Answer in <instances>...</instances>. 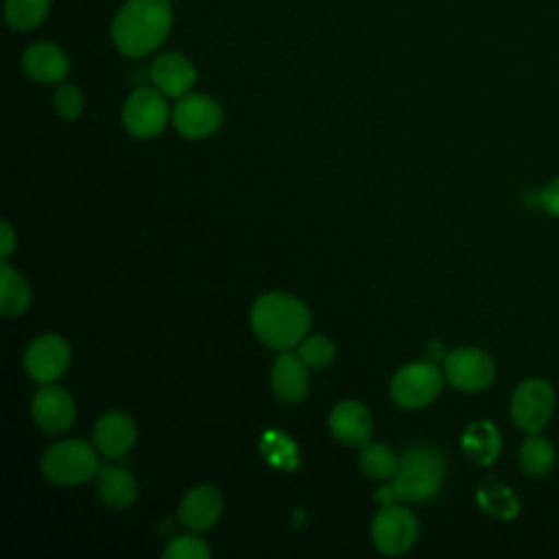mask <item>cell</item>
Instances as JSON below:
<instances>
[{
    "label": "cell",
    "mask_w": 559,
    "mask_h": 559,
    "mask_svg": "<svg viewBox=\"0 0 559 559\" xmlns=\"http://www.w3.org/2000/svg\"><path fill=\"white\" fill-rule=\"evenodd\" d=\"M68 367H70V347L57 334L37 336L26 347L24 369L39 384H50L59 380Z\"/></svg>",
    "instance_id": "cell-11"
},
{
    "label": "cell",
    "mask_w": 559,
    "mask_h": 559,
    "mask_svg": "<svg viewBox=\"0 0 559 559\" xmlns=\"http://www.w3.org/2000/svg\"><path fill=\"white\" fill-rule=\"evenodd\" d=\"M445 478V456L439 448L428 443L408 445L402 456L395 476L389 485L376 491L380 504L389 502H424L430 500Z\"/></svg>",
    "instance_id": "cell-2"
},
{
    "label": "cell",
    "mask_w": 559,
    "mask_h": 559,
    "mask_svg": "<svg viewBox=\"0 0 559 559\" xmlns=\"http://www.w3.org/2000/svg\"><path fill=\"white\" fill-rule=\"evenodd\" d=\"M173 31L168 0H124L111 20V41L131 59L155 52Z\"/></svg>",
    "instance_id": "cell-1"
},
{
    "label": "cell",
    "mask_w": 559,
    "mask_h": 559,
    "mask_svg": "<svg viewBox=\"0 0 559 559\" xmlns=\"http://www.w3.org/2000/svg\"><path fill=\"white\" fill-rule=\"evenodd\" d=\"M443 386V376L432 360L408 362L391 380V397L402 408H421L430 404Z\"/></svg>",
    "instance_id": "cell-6"
},
{
    "label": "cell",
    "mask_w": 559,
    "mask_h": 559,
    "mask_svg": "<svg viewBox=\"0 0 559 559\" xmlns=\"http://www.w3.org/2000/svg\"><path fill=\"white\" fill-rule=\"evenodd\" d=\"M148 76L153 87H157L164 96L181 98L190 94L192 85L197 83V68L186 55L170 50L153 59Z\"/></svg>",
    "instance_id": "cell-13"
},
{
    "label": "cell",
    "mask_w": 559,
    "mask_h": 559,
    "mask_svg": "<svg viewBox=\"0 0 559 559\" xmlns=\"http://www.w3.org/2000/svg\"><path fill=\"white\" fill-rule=\"evenodd\" d=\"M164 557L166 559H205V557H210V548L201 537L181 535V537L168 542Z\"/></svg>",
    "instance_id": "cell-28"
},
{
    "label": "cell",
    "mask_w": 559,
    "mask_h": 559,
    "mask_svg": "<svg viewBox=\"0 0 559 559\" xmlns=\"http://www.w3.org/2000/svg\"><path fill=\"white\" fill-rule=\"evenodd\" d=\"M57 114L66 120H76L83 114V92L72 83H61L52 96Z\"/></svg>",
    "instance_id": "cell-27"
},
{
    "label": "cell",
    "mask_w": 559,
    "mask_h": 559,
    "mask_svg": "<svg viewBox=\"0 0 559 559\" xmlns=\"http://www.w3.org/2000/svg\"><path fill=\"white\" fill-rule=\"evenodd\" d=\"M539 201H542V207L552 214V216H559V177H555L552 181H548L542 192H539Z\"/></svg>",
    "instance_id": "cell-29"
},
{
    "label": "cell",
    "mask_w": 559,
    "mask_h": 559,
    "mask_svg": "<svg viewBox=\"0 0 559 559\" xmlns=\"http://www.w3.org/2000/svg\"><path fill=\"white\" fill-rule=\"evenodd\" d=\"M251 325L262 343L286 352L308 334L310 310L288 293H264L251 308Z\"/></svg>",
    "instance_id": "cell-3"
},
{
    "label": "cell",
    "mask_w": 559,
    "mask_h": 559,
    "mask_svg": "<svg viewBox=\"0 0 559 559\" xmlns=\"http://www.w3.org/2000/svg\"><path fill=\"white\" fill-rule=\"evenodd\" d=\"M31 304V288L22 273L7 260L0 266V312L4 317L22 314Z\"/></svg>",
    "instance_id": "cell-21"
},
{
    "label": "cell",
    "mask_w": 559,
    "mask_h": 559,
    "mask_svg": "<svg viewBox=\"0 0 559 559\" xmlns=\"http://www.w3.org/2000/svg\"><path fill=\"white\" fill-rule=\"evenodd\" d=\"M22 70L35 83H63L70 74V57L52 41H35L22 52Z\"/></svg>",
    "instance_id": "cell-14"
},
{
    "label": "cell",
    "mask_w": 559,
    "mask_h": 559,
    "mask_svg": "<svg viewBox=\"0 0 559 559\" xmlns=\"http://www.w3.org/2000/svg\"><path fill=\"white\" fill-rule=\"evenodd\" d=\"M96 480H98L100 500L114 509H127L138 498V483L122 467H116V465L100 467L96 474Z\"/></svg>",
    "instance_id": "cell-20"
},
{
    "label": "cell",
    "mask_w": 559,
    "mask_h": 559,
    "mask_svg": "<svg viewBox=\"0 0 559 559\" xmlns=\"http://www.w3.org/2000/svg\"><path fill=\"white\" fill-rule=\"evenodd\" d=\"M478 504L483 511H487L493 518L500 520H513L520 513V500L518 496L511 491L509 485L489 478L478 487Z\"/></svg>",
    "instance_id": "cell-23"
},
{
    "label": "cell",
    "mask_w": 559,
    "mask_h": 559,
    "mask_svg": "<svg viewBox=\"0 0 559 559\" xmlns=\"http://www.w3.org/2000/svg\"><path fill=\"white\" fill-rule=\"evenodd\" d=\"M100 461L96 450L83 439L52 443L41 456V472L55 485H79L96 476Z\"/></svg>",
    "instance_id": "cell-4"
},
{
    "label": "cell",
    "mask_w": 559,
    "mask_h": 559,
    "mask_svg": "<svg viewBox=\"0 0 559 559\" xmlns=\"http://www.w3.org/2000/svg\"><path fill=\"white\" fill-rule=\"evenodd\" d=\"M555 445L539 432H528V437L520 445V465L533 478L550 474V469L555 467Z\"/></svg>",
    "instance_id": "cell-22"
},
{
    "label": "cell",
    "mask_w": 559,
    "mask_h": 559,
    "mask_svg": "<svg viewBox=\"0 0 559 559\" xmlns=\"http://www.w3.org/2000/svg\"><path fill=\"white\" fill-rule=\"evenodd\" d=\"M166 98L168 96H164L157 87L133 90L122 105L124 129L140 140L155 138L157 133H162L170 116Z\"/></svg>",
    "instance_id": "cell-7"
},
{
    "label": "cell",
    "mask_w": 559,
    "mask_h": 559,
    "mask_svg": "<svg viewBox=\"0 0 559 559\" xmlns=\"http://www.w3.org/2000/svg\"><path fill=\"white\" fill-rule=\"evenodd\" d=\"M445 380L465 393L483 391L491 384L496 376V365L491 356L478 347L452 349L443 360Z\"/></svg>",
    "instance_id": "cell-9"
},
{
    "label": "cell",
    "mask_w": 559,
    "mask_h": 559,
    "mask_svg": "<svg viewBox=\"0 0 559 559\" xmlns=\"http://www.w3.org/2000/svg\"><path fill=\"white\" fill-rule=\"evenodd\" d=\"M271 384L282 402H301L308 393V367L297 354L282 352L271 371Z\"/></svg>",
    "instance_id": "cell-18"
},
{
    "label": "cell",
    "mask_w": 559,
    "mask_h": 559,
    "mask_svg": "<svg viewBox=\"0 0 559 559\" xmlns=\"http://www.w3.org/2000/svg\"><path fill=\"white\" fill-rule=\"evenodd\" d=\"M13 249H15V231H13L11 223L2 221V225H0V258H2V262L13 253Z\"/></svg>",
    "instance_id": "cell-30"
},
{
    "label": "cell",
    "mask_w": 559,
    "mask_h": 559,
    "mask_svg": "<svg viewBox=\"0 0 559 559\" xmlns=\"http://www.w3.org/2000/svg\"><path fill=\"white\" fill-rule=\"evenodd\" d=\"M400 465V456L384 443H365L360 452V469L376 480L393 478Z\"/></svg>",
    "instance_id": "cell-25"
},
{
    "label": "cell",
    "mask_w": 559,
    "mask_h": 559,
    "mask_svg": "<svg viewBox=\"0 0 559 559\" xmlns=\"http://www.w3.org/2000/svg\"><path fill=\"white\" fill-rule=\"evenodd\" d=\"M223 120L221 105L207 94H186L177 98L173 109L175 129L188 140H201L212 135Z\"/></svg>",
    "instance_id": "cell-10"
},
{
    "label": "cell",
    "mask_w": 559,
    "mask_h": 559,
    "mask_svg": "<svg viewBox=\"0 0 559 559\" xmlns=\"http://www.w3.org/2000/svg\"><path fill=\"white\" fill-rule=\"evenodd\" d=\"M52 0H4V22L15 33L37 28L50 13Z\"/></svg>",
    "instance_id": "cell-24"
},
{
    "label": "cell",
    "mask_w": 559,
    "mask_h": 559,
    "mask_svg": "<svg viewBox=\"0 0 559 559\" xmlns=\"http://www.w3.org/2000/svg\"><path fill=\"white\" fill-rule=\"evenodd\" d=\"M94 445L100 454L116 459L127 454L138 437V428L135 421L120 411H109L105 415H100L94 424Z\"/></svg>",
    "instance_id": "cell-15"
},
{
    "label": "cell",
    "mask_w": 559,
    "mask_h": 559,
    "mask_svg": "<svg viewBox=\"0 0 559 559\" xmlns=\"http://www.w3.org/2000/svg\"><path fill=\"white\" fill-rule=\"evenodd\" d=\"M500 445V432L491 421H474L461 437L465 456L480 467H487L498 459Z\"/></svg>",
    "instance_id": "cell-19"
},
{
    "label": "cell",
    "mask_w": 559,
    "mask_h": 559,
    "mask_svg": "<svg viewBox=\"0 0 559 559\" xmlns=\"http://www.w3.org/2000/svg\"><path fill=\"white\" fill-rule=\"evenodd\" d=\"M168 2H170V4H173V2H179V0H168Z\"/></svg>",
    "instance_id": "cell-31"
},
{
    "label": "cell",
    "mask_w": 559,
    "mask_h": 559,
    "mask_svg": "<svg viewBox=\"0 0 559 559\" xmlns=\"http://www.w3.org/2000/svg\"><path fill=\"white\" fill-rule=\"evenodd\" d=\"M179 520L186 528L203 533L216 524L223 513V498L216 487L199 485L192 487L179 502Z\"/></svg>",
    "instance_id": "cell-16"
},
{
    "label": "cell",
    "mask_w": 559,
    "mask_h": 559,
    "mask_svg": "<svg viewBox=\"0 0 559 559\" xmlns=\"http://www.w3.org/2000/svg\"><path fill=\"white\" fill-rule=\"evenodd\" d=\"M330 432L345 445L362 448L371 437V413L356 400H343L330 413Z\"/></svg>",
    "instance_id": "cell-17"
},
{
    "label": "cell",
    "mask_w": 559,
    "mask_h": 559,
    "mask_svg": "<svg viewBox=\"0 0 559 559\" xmlns=\"http://www.w3.org/2000/svg\"><path fill=\"white\" fill-rule=\"evenodd\" d=\"M31 413H33L35 424L48 435L66 432L74 424V417H76L72 395L63 386L52 384V382L44 384L33 395Z\"/></svg>",
    "instance_id": "cell-12"
},
{
    "label": "cell",
    "mask_w": 559,
    "mask_h": 559,
    "mask_svg": "<svg viewBox=\"0 0 559 559\" xmlns=\"http://www.w3.org/2000/svg\"><path fill=\"white\" fill-rule=\"evenodd\" d=\"M417 533L419 524L415 513L397 502L380 504V511L371 522V539L376 548L391 557L406 552L415 544Z\"/></svg>",
    "instance_id": "cell-8"
},
{
    "label": "cell",
    "mask_w": 559,
    "mask_h": 559,
    "mask_svg": "<svg viewBox=\"0 0 559 559\" xmlns=\"http://www.w3.org/2000/svg\"><path fill=\"white\" fill-rule=\"evenodd\" d=\"M297 356L304 360L310 369H321L334 358V343L323 334H310L304 336L297 349Z\"/></svg>",
    "instance_id": "cell-26"
},
{
    "label": "cell",
    "mask_w": 559,
    "mask_h": 559,
    "mask_svg": "<svg viewBox=\"0 0 559 559\" xmlns=\"http://www.w3.org/2000/svg\"><path fill=\"white\" fill-rule=\"evenodd\" d=\"M557 404L555 389L544 378L522 380L511 395V419L524 432H539L552 417Z\"/></svg>",
    "instance_id": "cell-5"
}]
</instances>
